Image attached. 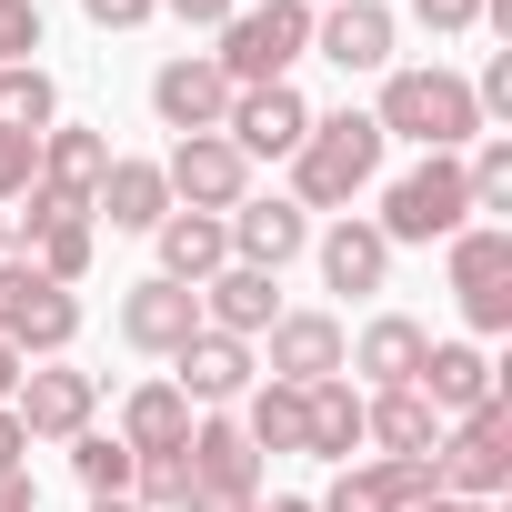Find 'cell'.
I'll return each mask as SVG.
<instances>
[{
	"instance_id": "6da1fadb",
	"label": "cell",
	"mask_w": 512,
	"mask_h": 512,
	"mask_svg": "<svg viewBox=\"0 0 512 512\" xmlns=\"http://www.w3.org/2000/svg\"><path fill=\"white\" fill-rule=\"evenodd\" d=\"M372 181H382V131H372V111H322V121L302 131V151H292V201H302V211H352Z\"/></svg>"
},
{
	"instance_id": "7a4b0ae2",
	"label": "cell",
	"mask_w": 512,
	"mask_h": 512,
	"mask_svg": "<svg viewBox=\"0 0 512 512\" xmlns=\"http://www.w3.org/2000/svg\"><path fill=\"white\" fill-rule=\"evenodd\" d=\"M382 141H422V151H472L482 141V111H472V81L462 71H382V111H372Z\"/></svg>"
},
{
	"instance_id": "3957f363",
	"label": "cell",
	"mask_w": 512,
	"mask_h": 512,
	"mask_svg": "<svg viewBox=\"0 0 512 512\" xmlns=\"http://www.w3.org/2000/svg\"><path fill=\"white\" fill-rule=\"evenodd\" d=\"M312 51V0H251V11L221 21V81L231 91H262V81H292V61Z\"/></svg>"
},
{
	"instance_id": "277c9868",
	"label": "cell",
	"mask_w": 512,
	"mask_h": 512,
	"mask_svg": "<svg viewBox=\"0 0 512 512\" xmlns=\"http://www.w3.org/2000/svg\"><path fill=\"white\" fill-rule=\"evenodd\" d=\"M462 221H472V181H462V151H422V161H412V171L382 191V221H372V231L402 251V241H452Z\"/></svg>"
},
{
	"instance_id": "5b68a950",
	"label": "cell",
	"mask_w": 512,
	"mask_h": 512,
	"mask_svg": "<svg viewBox=\"0 0 512 512\" xmlns=\"http://www.w3.org/2000/svg\"><path fill=\"white\" fill-rule=\"evenodd\" d=\"M432 482H442L452 502H502V482H512V402L462 412V422L432 442Z\"/></svg>"
},
{
	"instance_id": "8992f818",
	"label": "cell",
	"mask_w": 512,
	"mask_h": 512,
	"mask_svg": "<svg viewBox=\"0 0 512 512\" xmlns=\"http://www.w3.org/2000/svg\"><path fill=\"white\" fill-rule=\"evenodd\" d=\"M0 342H11L21 362H31V352H41V362H61V352L81 342V302H71L51 272H31L21 251L0 262Z\"/></svg>"
},
{
	"instance_id": "52a82bcc",
	"label": "cell",
	"mask_w": 512,
	"mask_h": 512,
	"mask_svg": "<svg viewBox=\"0 0 512 512\" xmlns=\"http://www.w3.org/2000/svg\"><path fill=\"white\" fill-rule=\"evenodd\" d=\"M452 302H462L472 332H512V231L502 221L452 231Z\"/></svg>"
},
{
	"instance_id": "ba28073f",
	"label": "cell",
	"mask_w": 512,
	"mask_h": 512,
	"mask_svg": "<svg viewBox=\"0 0 512 512\" xmlns=\"http://www.w3.org/2000/svg\"><path fill=\"white\" fill-rule=\"evenodd\" d=\"M161 181H171V211H241V201H251V161H241L221 131H191V141H171Z\"/></svg>"
},
{
	"instance_id": "9c48e42d",
	"label": "cell",
	"mask_w": 512,
	"mask_h": 512,
	"mask_svg": "<svg viewBox=\"0 0 512 512\" xmlns=\"http://www.w3.org/2000/svg\"><path fill=\"white\" fill-rule=\"evenodd\" d=\"M302 131H312V101H302L292 81L231 91V111H221V141H231L241 161H292V151H302Z\"/></svg>"
},
{
	"instance_id": "30bf717a",
	"label": "cell",
	"mask_w": 512,
	"mask_h": 512,
	"mask_svg": "<svg viewBox=\"0 0 512 512\" xmlns=\"http://www.w3.org/2000/svg\"><path fill=\"white\" fill-rule=\"evenodd\" d=\"M151 111H161V131H171V141H191V131H221V111H231V81H221V61H211V51H171V61L151 71Z\"/></svg>"
},
{
	"instance_id": "8fae6325",
	"label": "cell",
	"mask_w": 512,
	"mask_h": 512,
	"mask_svg": "<svg viewBox=\"0 0 512 512\" xmlns=\"http://www.w3.org/2000/svg\"><path fill=\"white\" fill-rule=\"evenodd\" d=\"M11 412H21V432H31V442H81V432H91V412H101V382H91V372H71V362H41V372H21Z\"/></svg>"
},
{
	"instance_id": "7c38bea8",
	"label": "cell",
	"mask_w": 512,
	"mask_h": 512,
	"mask_svg": "<svg viewBox=\"0 0 512 512\" xmlns=\"http://www.w3.org/2000/svg\"><path fill=\"white\" fill-rule=\"evenodd\" d=\"M101 171H111V141H101L91 121H51V131H41V171H31V191L61 201V211H91V201H101Z\"/></svg>"
},
{
	"instance_id": "4fadbf2b",
	"label": "cell",
	"mask_w": 512,
	"mask_h": 512,
	"mask_svg": "<svg viewBox=\"0 0 512 512\" xmlns=\"http://www.w3.org/2000/svg\"><path fill=\"white\" fill-rule=\"evenodd\" d=\"M221 231H231V262H251V272H282V262H302V251H312V211H302L292 191L221 211Z\"/></svg>"
},
{
	"instance_id": "5bb4252c",
	"label": "cell",
	"mask_w": 512,
	"mask_h": 512,
	"mask_svg": "<svg viewBox=\"0 0 512 512\" xmlns=\"http://www.w3.org/2000/svg\"><path fill=\"white\" fill-rule=\"evenodd\" d=\"M191 332H201V292H181V282H161V272L121 292V342H131V352L171 362V352H181Z\"/></svg>"
},
{
	"instance_id": "9a60e30c",
	"label": "cell",
	"mask_w": 512,
	"mask_h": 512,
	"mask_svg": "<svg viewBox=\"0 0 512 512\" xmlns=\"http://www.w3.org/2000/svg\"><path fill=\"white\" fill-rule=\"evenodd\" d=\"M432 492H442V482H432V452H422V462H382V452H372V462H342V482H332L312 512H412V502H432Z\"/></svg>"
},
{
	"instance_id": "2e32d148",
	"label": "cell",
	"mask_w": 512,
	"mask_h": 512,
	"mask_svg": "<svg viewBox=\"0 0 512 512\" xmlns=\"http://www.w3.org/2000/svg\"><path fill=\"white\" fill-rule=\"evenodd\" d=\"M181 462H191V492H231V502H262V452L241 442V422H231V412L191 422Z\"/></svg>"
},
{
	"instance_id": "e0dca14e",
	"label": "cell",
	"mask_w": 512,
	"mask_h": 512,
	"mask_svg": "<svg viewBox=\"0 0 512 512\" xmlns=\"http://www.w3.org/2000/svg\"><path fill=\"white\" fill-rule=\"evenodd\" d=\"M442 422H462V412H482V402H502V372H492V352L482 342H432L422 352V382H412Z\"/></svg>"
},
{
	"instance_id": "ac0fdd59",
	"label": "cell",
	"mask_w": 512,
	"mask_h": 512,
	"mask_svg": "<svg viewBox=\"0 0 512 512\" xmlns=\"http://www.w3.org/2000/svg\"><path fill=\"white\" fill-rule=\"evenodd\" d=\"M272 282H282V272H251V262H221V272L201 282V332H231V342H262V332L282 322Z\"/></svg>"
},
{
	"instance_id": "d6986e66",
	"label": "cell",
	"mask_w": 512,
	"mask_h": 512,
	"mask_svg": "<svg viewBox=\"0 0 512 512\" xmlns=\"http://www.w3.org/2000/svg\"><path fill=\"white\" fill-rule=\"evenodd\" d=\"M312 51L332 71H392V11L382 0H332V11H312Z\"/></svg>"
},
{
	"instance_id": "ffe728a7",
	"label": "cell",
	"mask_w": 512,
	"mask_h": 512,
	"mask_svg": "<svg viewBox=\"0 0 512 512\" xmlns=\"http://www.w3.org/2000/svg\"><path fill=\"white\" fill-rule=\"evenodd\" d=\"M342 322L332 312H282L272 322V382H292V392H312V382H332L342 372Z\"/></svg>"
},
{
	"instance_id": "44dd1931",
	"label": "cell",
	"mask_w": 512,
	"mask_h": 512,
	"mask_svg": "<svg viewBox=\"0 0 512 512\" xmlns=\"http://www.w3.org/2000/svg\"><path fill=\"white\" fill-rule=\"evenodd\" d=\"M171 362H181V372H171V382H181V402H211V412H221V402H241V392H251V342H231V332H191Z\"/></svg>"
},
{
	"instance_id": "7402d4cb",
	"label": "cell",
	"mask_w": 512,
	"mask_h": 512,
	"mask_svg": "<svg viewBox=\"0 0 512 512\" xmlns=\"http://www.w3.org/2000/svg\"><path fill=\"white\" fill-rule=\"evenodd\" d=\"M161 282H181V292H201L221 262H231V231H221V211H161Z\"/></svg>"
},
{
	"instance_id": "603a6c76",
	"label": "cell",
	"mask_w": 512,
	"mask_h": 512,
	"mask_svg": "<svg viewBox=\"0 0 512 512\" xmlns=\"http://www.w3.org/2000/svg\"><path fill=\"white\" fill-rule=\"evenodd\" d=\"M422 352H432V332L422 322H402V312H382V322H362V342L342 352L372 392H402V382H422Z\"/></svg>"
},
{
	"instance_id": "cb8c5ba5",
	"label": "cell",
	"mask_w": 512,
	"mask_h": 512,
	"mask_svg": "<svg viewBox=\"0 0 512 512\" xmlns=\"http://www.w3.org/2000/svg\"><path fill=\"white\" fill-rule=\"evenodd\" d=\"M362 442H382V462H422L432 442H442V412L402 382V392H372L362 402Z\"/></svg>"
},
{
	"instance_id": "d4e9b609",
	"label": "cell",
	"mask_w": 512,
	"mask_h": 512,
	"mask_svg": "<svg viewBox=\"0 0 512 512\" xmlns=\"http://www.w3.org/2000/svg\"><path fill=\"white\" fill-rule=\"evenodd\" d=\"M322 282H332V292H352V302H362V292H382V282H392V241H382L372 221H352V211H342V221L322 231Z\"/></svg>"
},
{
	"instance_id": "484cf974",
	"label": "cell",
	"mask_w": 512,
	"mask_h": 512,
	"mask_svg": "<svg viewBox=\"0 0 512 512\" xmlns=\"http://www.w3.org/2000/svg\"><path fill=\"white\" fill-rule=\"evenodd\" d=\"M161 211H171V181H161V161H111V171H101V201H91V221H111V231H161Z\"/></svg>"
},
{
	"instance_id": "4316f807",
	"label": "cell",
	"mask_w": 512,
	"mask_h": 512,
	"mask_svg": "<svg viewBox=\"0 0 512 512\" xmlns=\"http://www.w3.org/2000/svg\"><path fill=\"white\" fill-rule=\"evenodd\" d=\"M302 452H312V462H352V452H362V392H352L342 372L302 392Z\"/></svg>"
},
{
	"instance_id": "83f0119b",
	"label": "cell",
	"mask_w": 512,
	"mask_h": 512,
	"mask_svg": "<svg viewBox=\"0 0 512 512\" xmlns=\"http://www.w3.org/2000/svg\"><path fill=\"white\" fill-rule=\"evenodd\" d=\"M121 442H131V462H141V452H181V442H191V402H181V382H131V402H121Z\"/></svg>"
},
{
	"instance_id": "f1b7e54d",
	"label": "cell",
	"mask_w": 512,
	"mask_h": 512,
	"mask_svg": "<svg viewBox=\"0 0 512 512\" xmlns=\"http://www.w3.org/2000/svg\"><path fill=\"white\" fill-rule=\"evenodd\" d=\"M0 121H11V131H31V141H41V131L61 121V81H51L41 61H11V71H0Z\"/></svg>"
},
{
	"instance_id": "f546056e",
	"label": "cell",
	"mask_w": 512,
	"mask_h": 512,
	"mask_svg": "<svg viewBox=\"0 0 512 512\" xmlns=\"http://www.w3.org/2000/svg\"><path fill=\"white\" fill-rule=\"evenodd\" d=\"M241 442H251V452H302V392H292V382H262L251 412H241Z\"/></svg>"
},
{
	"instance_id": "4dcf8cb0",
	"label": "cell",
	"mask_w": 512,
	"mask_h": 512,
	"mask_svg": "<svg viewBox=\"0 0 512 512\" xmlns=\"http://www.w3.org/2000/svg\"><path fill=\"white\" fill-rule=\"evenodd\" d=\"M71 472H81L91 502H121V492H131V442H121V432H81V442H71Z\"/></svg>"
},
{
	"instance_id": "1f68e13d",
	"label": "cell",
	"mask_w": 512,
	"mask_h": 512,
	"mask_svg": "<svg viewBox=\"0 0 512 512\" xmlns=\"http://www.w3.org/2000/svg\"><path fill=\"white\" fill-rule=\"evenodd\" d=\"M462 181H472V211H512V131H482L462 151Z\"/></svg>"
},
{
	"instance_id": "d6a6232c",
	"label": "cell",
	"mask_w": 512,
	"mask_h": 512,
	"mask_svg": "<svg viewBox=\"0 0 512 512\" xmlns=\"http://www.w3.org/2000/svg\"><path fill=\"white\" fill-rule=\"evenodd\" d=\"M31 171H41V141H31V131H11V121H0V211H11V201L31 191Z\"/></svg>"
},
{
	"instance_id": "836d02e7",
	"label": "cell",
	"mask_w": 512,
	"mask_h": 512,
	"mask_svg": "<svg viewBox=\"0 0 512 512\" xmlns=\"http://www.w3.org/2000/svg\"><path fill=\"white\" fill-rule=\"evenodd\" d=\"M41 51V0H0V71Z\"/></svg>"
},
{
	"instance_id": "e575fe53",
	"label": "cell",
	"mask_w": 512,
	"mask_h": 512,
	"mask_svg": "<svg viewBox=\"0 0 512 512\" xmlns=\"http://www.w3.org/2000/svg\"><path fill=\"white\" fill-rule=\"evenodd\" d=\"M151 11H161V0H81V21H91V31H141Z\"/></svg>"
},
{
	"instance_id": "d590c367",
	"label": "cell",
	"mask_w": 512,
	"mask_h": 512,
	"mask_svg": "<svg viewBox=\"0 0 512 512\" xmlns=\"http://www.w3.org/2000/svg\"><path fill=\"white\" fill-rule=\"evenodd\" d=\"M412 21L452 41V31H472V21H482V0H412Z\"/></svg>"
},
{
	"instance_id": "8d00e7d4",
	"label": "cell",
	"mask_w": 512,
	"mask_h": 512,
	"mask_svg": "<svg viewBox=\"0 0 512 512\" xmlns=\"http://www.w3.org/2000/svg\"><path fill=\"white\" fill-rule=\"evenodd\" d=\"M161 11H171V21H181V31H221V21H231V11H241V0H161Z\"/></svg>"
},
{
	"instance_id": "74e56055",
	"label": "cell",
	"mask_w": 512,
	"mask_h": 512,
	"mask_svg": "<svg viewBox=\"0 0 512 512\" xmlns=\"http://www.w3.org/2000/svg\"><path fill=\"white\" fill-rule=\"evenodd\" d=\"M21 452H31V432H21V412L0 402V472H21Z\"/></svg>"
},
{
	"instance_id": "f35d334b",
	"label": "cell",
	"mask_w": 512,
	"mask_h": 512,
	"mask_svg": "<svg viewBox=\"0 0 512 512\" xmlns=\"http://www.w3.org/2000/svg\"><path fill=\"white\" fill-rule=\"evenodd\" d=\"M0 512H41V482L31 472H0Z\"/></svg>"
},
{
	"instance_id": "ab89813d",
	"label": "cell",
	"mask_w": 512,
	"mask_h": 512,
	"mask_svg": "<svg viewBox=\"0 0 512 512\" xmlns=\"http://www.w3.org/2000/svg\"><path fill=\"white\" fill-rule=\"evenodd\" d=\"M21 372H31V362H21L11 342H0V402H11V392H21Z\"/></svg>"
},
{
	"instance_id": "60d3db41",
	"label": "cell",
	"mask_w": 512,
	"mask_h": 512,
	"mask_svg": "<svg viewBox=\"0 0 512 512\" xmlns=\"http://www.w3.org/2000/svg\"><path fill=\"white\" fill-rule=\"evenodd\" d=\"M181 512H251V502H231V492H191Z\"/></svg>"
},
{
	"instance_id": "b9f144b4",
	"label": "cell",
	"mask_w": 512,
	"mask_h": 512,
	"mask_svg": "<svg viewBox=\"0 0 512 512\" xmlns=\"http://www.w3.org/2000/svg\"><path fill=\"white\" fill-rule=\"evenodd\" d=\"M412 512H502V502H452V492H432V502H412Z\"/></svg>"
},
{
	"instance_id": "7bdbcfd3",
	"label": "cell",
	"mask_w": 512,
	"mask_h": 512,
	"mask_svg": "<svg viewBox=\"0 0 512 512\" xmlns=\"http://www.w3.org/2000/svg\"><path fill=\"white\" fill-rule=\"evenodd\" d=\"M251 512H312V502L302 492H272V502H251Z\"/></svg>"
},
{
	"instance_id": "ee69618b",
	"label": "cell",
	"mask_w": 512,
	"mask_h": 512,
	"mask_svg": "<svg viewBox=\"0 0 512 512\" xmlns=\"http://www.w3.org/2000/svg\"><path fill=\"white\" fill-rule=\"evenodd\" d=\"M11 251H21V241H11V211H0V262H11Z\"/></svg>"
},
{
	"instance_id": "f6af8a7d",
	"label": "cell",
	"mask_w": 512,
	"mask_h": 512,
	"mask_svg": "<svg viewBox=\"0 0 512 512\" xmlns=\"http://www.w3.org/2000/svg\"><path fill=\"white\" fill-rule=\"evenodd\" d=\"M91 512H141V502H131V492H121V502H91Z\"/></svg>"
},
{
	"instance_id": "bcb514c9",
	"label": "cell",
	"mask_w": 512,
	"mask_h": 512,
	"mask_svg": "<svg viewBox=\"0 0 512 512\" xmlns=\"http://www.w3.org/2000/svg\"><path fill=\"white\" fill-rule=\"evenodd\" d=\"M312 11H332V0H312Z\"/></svg>"
}]
</instances>
